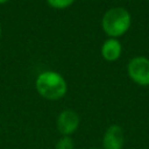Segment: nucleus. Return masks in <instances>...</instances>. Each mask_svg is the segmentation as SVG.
<instances>
[{
	"mask_svg": "<svg viewBox=\"0 0 149 149\" xmlns=\"http://www.w3.org/2000/svg\"><path fill=\"white\" fill-rule=\"evenodd\" d=\"M121 50V43L116 38H108L104 42L101 47V55L106 61L113 62L120 57Z\"/></svg>",
	"mask_w": 149,
	"mask_h": 149,
	"instance_id": "obj_6",
	"label": "nucleus"
},
{
	"mask_svg": "<svg viewBox=\"0 0 149 149\" xmlns=\"http://www.w3.org/2000/svg\"><path fill=\"white\" fill-rule=\"evenodd\" d=\"M56 149H74L73 141L69 136H63L56 144Z\"/></svg>",
	"mask_w": 149,
	"mask_h": 149,
	"instance_id": "obj_8",
	"label": "nucleus"
},
{
	"mask_svg": "<svg viewBox=\"0 0 149 149\" xmlns=\"http://www.w3.org/2000/svg\"><path fill=\"white\" fill-rule=\"evenodd\" d=\"M76 0H47L48 5L55 9H64L70 7Z\"/></svg>",
	"mask_w": 149,
	"mask_h": 149,
	"instance_id": "obj_7",
	"label": "nucleus"
},
{
	"mask_svg": "<svg viewBox=\"0 0 149 149\" xmlns=\"http://www.w3.org/2000/svg\"><path fill=\"white\" fill-rule=\"evenodd\" d=\"M92 149H98V148H92Z\"/></svg>",
	"mask_w": 149,
	"mask_h": 149,
	"instance_id": "obj_11",
	"label": "nucleus"
},
{
	"mask_svg": "<svg viewBox=\"0 0 149 149\" xmlns=\"http://www.w3.org/2000/svg\"><path fill=\"white\" fill-rule=\"evenodd\" d=\"M125 144L123 129L119 125H111L102 137L104 149H122Z\"/></svg>",
	"mask_w": 149,
	"mask_h": 149,
	"instance_id": "obj_4",
	"label": "nucleus"
},
{
	"mask_svg": "<svg viewBox=\"0 0 149 149\" xmlns=\"http://www.w3.org/2000/svg\"><path fill=\"white\" fill-rule=\"evenodd\" d=\"M79 126V115L72 109L63 111L57 119V128L61 134L68 136L72 134Z\"/></svg>",
	"mask_w": 149,
	"mask_h": 149,
	"instance_id": "obj_5",
	"label": "nucleus"
},
{
	"mask_svg": "<svg viewBox=\"0 0 149 149\" xmlns=\"http://www.w3.org/2000/svg\"><path fill=\"white\" fill-rule=\"evenodd\" d=\"M37 92L48 100H57L65 95L68 84L64 77L56 71L41 72L35 81Z\"/></svg>",
	"mask_w": 149,
	"mask_h": 149,
	"instance_id": "obj_1",
	"label": "nucleus"
},
{
	"mask_svg": "<svg viewBox=\"0 0 149 149\" xmlns=\"http://www.w3.org/2000/svg\"><path fill=\"white\" fill-rule=\"evenodd\" d=\"M0 36H1V26H0Z\"/></svg>",
	"mask_w": 149,
	"mask_h": 149,
	"instance_id": "obj_10",
	"label": "nucleus"
},
{
	"mask_svg": "<svg viewBox=\"0 0 149 149\" xmlns=\"http://www.w3.org/2000/svg\"><path fill=\"white\" fill-rule=\"evenodd\" d=\"M148 1H149V0H148Z\"/></svg>",
	"mask_w": 149,
	"mask_h": 149,
	"instance_id": "obj_12",
	"label": "nucleus"
},
{
	"mask_svg": "<svg viewBox=\"0 0 149 149\" xmlns=\"http://www.w3.org/2000/svg\"><path fill=\"white\" fill-rule=\"evenodd\" d=\"M101 26L111 38L119 37L129 29L130 14L123 7H113L104 14Z\"/></svg>",
	"mask_w": 149,
	"mask_h": 149,
	"instance_id": "obj_2",
	"label": "nucleus"
},
{
	"mask_svg": "<svg viewBox=\"0 0 149 149\" xmlns=\"http://www.w3.org/2000/svg\"><path fill=\"white\" fill-rule=\"evenodd\" d=\"M128 76L139 85H149V59L142 56L134 57L129 61L127 66Z\"/></svg>",
	"mask_w": 149,
	"mask_h": 149,
	"instance_id": "obj_3",
	"label": "nucleus"
},
{
	"mask_svg": "<svg viewBox=\"0 0 149 149\" xmlns=\"http://www.w3.org/2000/svg\"><path fill=\"white\" fill-rule=\"evenodd\" d=\"M9 0H0V5H3V3H6V2H8Z\"/></svg>",
	"mask_w": 149,
	"mask_h": 149,
	"instance_id": "obj_9",
	"label": "nucleus"
}]
</instances>
